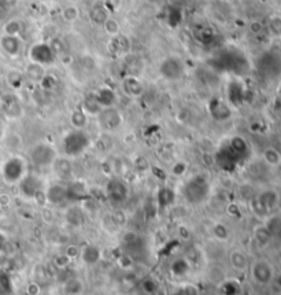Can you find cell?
Returning a JSON list of instances; mask_svg holds the SVG:
<instances>
[{
  "label": "cell",
  "mask_w": 281,
  "mask_h": 295,
  "mask_svg": "<svg viewBox=\"0 0 281 295\" xmlns=\"http://www.w3.org/2000/svg\"><path fill=\"white\" fill-rule=\"evenodd\" d=\"M3 217V209H1V206H0V218Z\"/></svg>",
  "instance_id": "60"
},
{
  "label": "cell",
  "mask_w": 281,
  "mask_h": 295,
  "mask_svg": "<svg viewBox=\"0 0 281 295\" xmlns=\"http://www.w3.org/2000/svg\"><path fill=\"white\" fill-rule=\"evenodd\" d=\"M48 43H50L51 50L54 51L56 58H63V56H66L67 47L66 44H65V41H63L61 37L55 36V37H52Z\"/></svg>",
  "instance_id": "38"
},
{
  "label": "cell",
  "mask_w": 281,
  "mask_h": 295,
  "mask_svg": "<svg viewBox=\"0 0 281 295\" xmlns=\"http://www.w3.org/2000/svg\"><path fill=\"white\" fill-rule=\"evenodd\" d=\"M158 72L167 81H177L185 74V63L180 56L169 55L160 61Z\"/></svg>",
  "instance_id": "7"
},
{
  "label": "cell",
  "mask_w": 281,
  "mask_h": 295,
  "mask_svg": "<svg viewBox=\"0 0 281 295\" xmlns=\"http://www.w3.org/2000/svg\"><path fill=\"white\" fill-rule=\"evenodd\" d=\"M7 245H8V240H7V236L1 231H0V253L6 250Z\"/></svg>",
  "instance_id": "54"
},
{
  "label": "cell",
  "mask_w": 281,
  "mask_h": 295,
  "mask_svg": "<svg viewBox=\"0 0 281 295\" xmlns=\"http://www.w3.org/2000/svg\"><path fill=\"white\" fill-rule=\"evenodd\" d=\"M259 73L268 78H273L281 73V55L268 51L259 56L258 59Z\"/></svg>",
  "instance_id": "11"
},
{
  "label": "cell",
  "mask_w": 281,
  "mask_h": 295,
  "mask_svg": "<svg viewBox=\"0 0 281 295\" xmlns=\"http://www.w3.org/2000/svg\"><path fill=\"white\" fill-rule=\"evenodd\" d=\"M169 3H170V6L174 7V8H181V7L187 3V0H169Z\"/></svg>",
  "instance_id": "56"
},
{
  "label": "cell",
  "mask_w": 281,
  "mask_h": 295,
  "mask_svg": "<svg viewBox=\"0 0 281 295\" xmlns=\"http://www.w3.org/2000/svg\"><path fill=\"white\" fill-rule=\"evenodd\" d=\"M191 271V264L188 261L187 258H176L174 261L171 262L170 265V272L173 276L176 278H184L187 276L188 273Z\"/></svg>",
  "instance_id": "30"
},
{
  "label": "cell",
  "mask_w": 281,
  "mask_h": 295,
  "mask_svg": "<svg viewBox=\"0 0 281 295\" xmlns=\"http://www.w3.org/2000/svg\"><path fill=\"white\" fill-rule=\"evenodd\" d=\"M0 173H1L4 183L14 185V184L19 183L21 178L28 173L26 172V163L21 156L12 155L1 163Z\"/></svg>",
  "instance_id": "5"
},
{
  "label": "cell",
  "mask_w": 281,
  "mask_h": 295,
  "mask_svg": "<svg viewBox=\"0 0 281 295\" xmlns=\"http://www.w3.org/2000/svg\"><path fill=\"white\" fill-rule=\"evenodd\" d=\"M102 28L105 29V32L110 37H114V36H118L121 33V26H120V22L117 21L116 18L109 17L106 19V22L102 25Z\"/></svg>",
  "instance_id": "42"
},
{
  "label": "cell",
  "mask_w": 281,
  "mask_h": 295,
  "mask_svg": "<svg viewBox=\"0 0 281 295\" xmlns=\"http://www.w3.org/2000/svg\"><path fill=\"white\" fill-rule=\"evenodd\" d=\"M276 283H277V286H280L281 287V273H279V275L276 276Z\"/></svg>",
  "instance_id": "58"
},
{
  "label": "cell",
  "mask_w": 281,
  "mask_h": 295,
  "mask_svg": "<svg viewBox=\"0 0 281 295\" xmlns=\"http://www.w3.org/2000/svg\"><path fill=\"white\" fill-rule=\"evenodd\" d=\"M3 138V121H1V117H0V139Z\"/></svg>",
  "instance_id": "59"
},
{
  "label": "cell",
  "mask_w": 281,
  "mask_h": 295,
  "mask_svg": "<svg viewBox=\"0 0 281 295\" xmlns=\"http://www.w3.org/2000/svg\"><path fill=\"white\" fill-rule=\"evenodd\" d=\"M247 161V158L242 155L236 148H233L229 142H225L224 145L220 146V148L215 151L214 162L218 169L224 172L232 173L235 172L237 166Z\"/></svg>",
  "instance_id": "4"
},
{
  "label": "cell",
  "mask_w": 281,
  "mask_h": 295,
  "mask_svg": "<svg viewBox=\"0 0 281 295\" xmlns=\"http://www.w3.org/2000/svg\"><path fill=\"white\" fill-rule=\"evenodd\" d=\"M122 91L131 98H140L144 94V84L139 76H125L122 78Z\"/></svg>",
  "instance_id": "21"
},
{
  "label": "cell",
  "mask_w": 281,
  "mask_h": 295,
  "mask_svg": "<svg viewBox=\"0 0 281 295\" xmlns=\"http://www.w3.org/2000/svg\"><path fill=\"white\" fill-rule=\"evenodd\" d=\"M251 276L258 284H269L273 279V269L266 261H255L251 267Z\"/></svg>",
  "instance_id": "20"
},
{
  "label": "cell",
  "mask_w": 281,
  "mask_h": 295,
  "mask_svg": "<svg viewBox=\"0 0 281 295\" xmlns=\"http://www.w3.org/2000/svg\"><path fill=\"white\" fill-rule=\"evenodd\" d=\"M246 87L239 78H232L226 85V98L228 105L233 107L242 106L246 101Z\"/></svg>",
  "instance_id": "13"
},
{
  "label": "cell",
  "mask_w": 281,
  "mask_h": 295,
  "mask_svg": "<svg viewBox=\"0 0 281 295\" xmlns=\"http://www.w3.org/2000/svg\"><path fill=\"white\" fill-rule=\"evenodd\" d=\"M17 4V0H0V7L3 8H11Z\"/></svg>",
  "instance_id": "55"
},
{
  "label": "cell",
  "mask_w": 281,
  "mask_h": 295,
  "mask_svg": "<svg viewBox=\"0 0 281 295\" xmlns=\"http://www.w3.org/2000/svg\"><path fill=\"white\" fill-rule=\"evenodd\" d=\"M96 118H98L99 127L105 132H114L117 129H120L122 121H124L121 112L116 106L103 107L99 114L96 116Z\"/></svg>",
  "instance_id": "9"
},
{
  "label": "cell",
  "mask_w": 281,
  "mask_h": 295,
  "mask_svg": "<svg viewBox=\"0 0 281 295\" xmlns=\"http://www.w3.org/2000/svg\"><path fill=\"white\" fill-rule=\"evenodd\" d=\"M62 19L67 23H72L74 21H77L80 17V10L77 6H66L61 12Z\"/></svg>",
  "instance_id": "44"
},
{
  "label": "cell",
  "mask_w": 281,
  "mask_h": 295,
  "mask_svg": "<svg viewBox=\"0 0 281 295\" xmlns=\"http://www.w3.org/2000/svg\"><path fill=\"white\" fill-rule=\"evenodd\" d=\"M19 192L22 195L23 198L26 199H39L41 195H44V191H43V180L37 176V174H30V173H26L21 181L17 184Z\"/></svg>",
  "instance_id": "8"
},
{
  "label": "cell",
  "mask_w": 281,
  "mask_h": 295,
  "mask_svg": "<svg viewBox=\"0 0 281 295\" xmlns=\"http://www.w3.org/2000/svg\"><path fill=\"white\" fill-rule=\"evenodd\" d=\"M70 261H72L70 257H67L66 254H59V256H56L54 258V265L58 268V271H61V269H65V268L69 267Z\"/></svg>",
  "instance_id": "50"
},
{
  "label": "cell",
  "mask_w": 281,
  "mask_h": 295,
  "mask_svg": "<svg viewBox=\"0 0 281 295\" xmlns=\"http://www.w3.org/2000/svg\"><path fill=\"white\" fill-rule=\"evenodd\" d=\"M45 70L44 66H41L39 63H33L30 62L28 66H26V70H25V77L29 78L30 81L33 83H41V80L44 78Z\"/></svg>",
  "instance_id": "31"
},
{
  "label": "cell",
  "mask_w": 281,
  "mask_h": 295,
  "mask_svg": "<svg viewBox=\"0 0 281 295\" xmlns=\"http://www.w3.org/2000/svg\"><path fill=\"white\" fill-rule=\"evenodd\" d=\"M45 201L51 205H62L67 202V189L65 184L52 183L45 189Z\"/></svg>",
  "instance_id": "18"
},
{
  "label": "cell",
  "mask_w": 281,
  "mask_h": 295,
  "mask_svg": "<svg viewBox=\"0 0 281 295\" xmlns=\"http://www.w3.org/2000/svg\"><path fill=\"white\" fill-rule=\"evenodd\" d=\"M254 238H255L257 243L261 247H264V246L268 245L270 240H272V235H270V232L265 225H261V227L255 228V231H254Z\"/></svg>",
  "instance_id": "40"
},
{
  "label": "cell",
  "mask_w": 281,
  "mask_h": 295,
  "mask_svg": "<svg viewBox=\"0 0 281 295\" xmlns=\"http://www.w3.org/2000/svg\"><path fill=\"white\" fill-rule=\"evenodd\" d=\"M109 17H110V14L106 10L103 4L94 6L92 7V10L89 11V19H91V22L95 23V25H99V26H102Z\"/></svg>",
  "instance_id": "34"
},
{
  "label": "cell",
  "mask_w": 281,
  "mask_h": 295,
  "mask_svg": "<svg viewBox=\"0 0 281 295\" xmlns=\"http://www.w3.org/2000/svg\"><path fill=\"white\" fill-rule=\"evenodd\" d=\"M80 257L85 265H96L102 260V251L98 246L95 245H85L80 251Z\"/></svg>",
  "instance_id": "27"
},
{
  "label": "cell",
  "mask_w": 281,
  "mask_h": 295,
  "mask_svg": "<svg viewBox=\"0 0 281 295\" xmlns=\"http://www.w3.org/2000/svg\"><path fill=\"white\" fill-rule=\"evenodd\" d=\"M173 295H202L200 290L192 283H187L181 286Z\"/></svg>",
  "instance_id": "46"
},
{
  "label": "cell",
  "mask_w": 281,
  "mask_h": 295,
  "mask_svg": "<svg viewBox=\"0 0 281 295\" xmlns=\"http://www.w3.org/2000/svg\"><path fill=\"white\" fill-rule=\"evenodd\" d=\"M65 221L74 228L83 227L85 223V212L83 207L78 206V203H72L65 212Z\"/></svg>",
  "instance_id": "22"
},
{
  "label": "cell",
  "mask_w": 281,
  "mask_h": 295,
  "mask_svg": "<svg viewBox=\"0 0 281 295\" xmlns=\"http://www.w3.org/2000/svg\"><path fill=\"white\" fill-rule=\"evenodd\" d=\"M94 96L102 107H111L116 106L117 103V94L116 91L110 87H100L94 92Z\"/></svg>",
  "instance_id": "24"
},
{
  "label": "cell",
  "mask_w": 281,
  "mask_h": 295,
  "mask_svg": "<svg viewBox=\"0 0 281 295\" xmlns=\"http://www.w3.org/2000/svg\"><path fill=\"white\" fill-rule=\"evenodd\" d=\"M88 114L84 112L81 107H78L70 114V124L74 129H84L88 125Z\"/></svg>",
  "instance_id": "32"
},
{
  "label": "cell",
  "mask_w": 281,
  "mask_h": 295,
  "mask_svg": "<svg viewBox=\"0 0 281 295\" xmlns=\"http://www.w3.org/2000/svg\"><path fill=\"white\" fill-rule=\"evenodd\" d=\"M28 55L30 62L39 63L44 67L52 65L56 59L54 51L51 50L50 43H45V41H39V43L30 45Z\"/></svg>",
  "instance_id": "10"
},
{
  "label": "cell",
  "mask_w": 281,
  "mask_h": 295,
  "mask_svg": "<svg viewBox=\"0 0 281 295\" xmlns=\"http://www.w3.org/2000/svg\"><path fill=\"white\" fill-rule=\"evenodd\" d=\"M0 48L10 58H17L21 55L23 48V41L21 36H11V34H1L0 36Z\"/></svg>",
  "instance_id": "15"
},
{
  "label": "cell",
  "mask_w": 281,
  "mask_h": 295,
  "mask_svg": "<svg viewBox=\"0 0 281 295\" xmlns=\"http://www.w3.org/2000/svg\"><path fill=\"white\" fill-rule=\"evenodd\" d=\"M131 50V40L125 34H118L114 37H110V51L114 55H128Z\"/></svg>",
  "instance_id": "26"
},
{
  "label": "cell",
  "mask_w": 281,
  "mask_h": 295,
  "mask_svg": "<svg viewBox=\"0 0 281 295\" xmlns=\"http://www.w3.org/2000/svg\"><path fill=\"white\" fill-rule=\"evenodd\" d=\"M105 8L109 11V14H114L117 10H120V7L122 4V0H103L102 3Z\"/></svg>",
  "instance_id": "52"
},
{
  "label": "cell",
  "mask_w": 281,
  "mask_h": 295,
  "mask_svg": "<svg viewBox=\"0 0 281 295\" xmlns=\"http://www.w3.org/2000/svg\"><path fill=\"white\" fill-rule=\"evenodd\" d=\"M214 67L220 72H229L236 76H242L248 70L246 56L237 50L221 51L214 59Z\"/></svg>",
  "instance_id": "2"
},
{
  "label": "cell",
  "mask_w": 281,
  "mask_h": 295,
  "mask_svg": "<svg viewBox=\"0 0 281 295\" xmlns=\"http://www.w3.org/2000/svg\"><path fill=\"white\" fill-rule=\"evenodd\" d=\"M7 81H8L11 88H21L23 83V74H21L19 72H10L8 73V76H7Z\"/></svg>",
  "instance_id": "47"
},
{
  "label": "cell",
  "mask_w": 281,
  "mask_h": 295,
  "mask_svg": "<svg viewBox=\"0 0 281 295\" xmlns=\"http://www.w3.org/2000/svg\"><path fill=\"white\" fill-rule=\"evenodd\" d=\"M229 261H231V265L236 271H246L248 268V258L247 256L240 250H233L231 251L229 254Z\"/></svg>",
  "instance_id": "33"
},
{
  "label": "cell",
  "mask_w": 281,
  "mask_h": 295,
  "mask_svg": "<svg viewBox=\"0 0 281 295\" xmlns=\"http://www.w3.org/2000/svg\"><path fill=\"white\" fill-rule=\"evenodd\" d=\"M122 246L127 250L128 254L135 256L139 254L140 251L144 250V239L135 231H128L122 236Z\"/></svg>",
  "instance_id": "19"
},
{
  "label": "cell",
  "mask_w": 281,
  "mask_h": 295,
  "mask_svg": "<svg viewBox=\"0 0 281 295\" xmlns=\"http://www.w3.org/2000/svg\"><path fill=\"white\" fill-rule=\"evenodd\" d=\"M272 235V238H280L281 239V217L280 216H272L265 225Z\"/></svg>",
  "instance_id": "39"
},
{
  "label": "cell",
  "mask_w": 281,
  "mask_h": 295,
  "mask_svg": "<svg viewBox=\"0 0 281 295\" xmlns=\"http://www.w3.org/2000/svg\"><path fill=\"white\" fill-rule=\"evenodd\" d=\"M62 289L66 295H80L84 291V283L81 279L72 276L62 283Z\"/></svg>",
  "instance_id": "29"
},
{
  "label": "cell",
  "mask_w": 281,
  "mask_h": 295,
  "mask_svg": "<svg viewBox=\"0 0 281 295\" xmlns=\"http://www.w3.org/2000/svg\"><path fill=\"white\" fill-rule=\"evenodd\" d=\"M25 25L21 19H10L8 22L4 25V34H11V36H21L23 32Z\"/></svg>",
  "instance_id": "37"
},
{
  "label": "cell",
  "mask_w": 281,
  "mask_h": 295,
  "mask_svg": "<svg viewBox=\"0 0 281 295\" xmlns=\"http://www.w3.org/2000/svg\"><path fill=\"white\" fill-rule=\"evenodd\" d=\"M89 145H91V140L84 129L73 128L72 131L63 135L61 142L62 151L67 158H76V156L83 155L84 152L88 150Z\"/></svg>",
  "instance_id": "3"
},
{
  "label": "cell",
  "mask_w": 281,
  "mask_h": 295,
  "mask_svg": "<svg viewBox=\"0 0 281 295\" xmlns=\"http://www.w3.org/2000/svg\"><path fill=\"white\" fill-rule=\"evenodd\" d=\"M220 291L221 295H237V293H239V286L233 280H229V282H225V283L221 286Z\"/></svg>",
  "instance_id": "49"
},
{
  "label": "cell",
  "mask_w": 281,
  "mask_h": 295,
  "mask_svg": "<svg viewBox=\"0 0 281 295\" xmlns=\"http://www.w3.org/2000/svg\"><path fill=\"white\" fill-rule=\"evenodd\" d=\"M106 195L111 202L121 205L129 198V187L122 178L113 177L106 184Z\"/></svg>",
  "instance_id": "12"
},
{
  "label": "cell",
  "mask_w": 281,
  "mask_h": 295,
  "mask_svg": "<svg viewBox=\"0 0 281 295\" xmlns=\"http://www.w3.org/2000/svg\"><path fill=\"white\" fill-rule=\"evenodd\" d=\"M0 105H1V112L8 118H19L22 116V105L17 95L6 94L4 96H1Z\"/></svg>",
  "instance_id": "16"
},
{
  "label": "cell",
  "mask_w": 281,
  "mask_h": 295,
  "mask_svg": "<svg viewBox=\"0 0 281 295\" xmlns=\"http://www.w3.org/2000/svg\"><path fill=\"white\" fill-rule=\"evenodd\" d=\"M81 109H83L84 112L87 113L88 116H98L103 107L100 106L99 103H98V101H96V98L94 96V94H89L84 98Z\"/></svg>",
  "instance_id": "35"
},
{
  "label": "cell",
  "mask_w": 281,
  "mask_h": 295,
  "mask_svg": "<svg viewBox=\"0 0 281 295\" xmlns=\"http://www.w3.org/2000/svg\"><path fill=\"white\" fill-rule=\"evenodd\" d=\"M140 287L145 295H156L159 291V284L156 283L154 278H145L144 280H141Z\"/></svg>",
  "instance_id": "41"
},
{
  "label": "cell",
  "mask_w": 281,
  "mask_h": 295,
  "mask_svg": "<svg viewBox=\"0 0 281 295\" xmlns=\"http://www.w3.org/2000/svg\"><path fill=\"white\" fill-rule=\"evenodd\" d=\"M14 293V284H12L11 276L0 269V295H12Z\"/></svg>",
  "instance_id": "36"
},
{
  "label": "cell",
  "mask_w": 281,
  "mask_h": 295,
  "mask_svg": "<svg viewBox=\"0 0 281 295\" xmlns=\"http://www.w3.org/2000/svg\"><path fill=\"white\" fill-rule=\"evenodd\" d=\"M269 29L275 36H281V17L275 15V17L270 18Z\"/></svg>",
  "instance_id": "51"
},
{
  "label": "cell",
  "mask_w": 281,
  "mask_h": 295,
  "mask_svg": "<svg viewBox=\"0 0 281 295\" xmlns=\"http://www.w3.org/2000/svg\"><path fill=\"white\" fill-rule=\"evenodd\" d=\"M182 196L188 205L200 206L207 201L211 194V184L209 178L202 173H198L192 177H189L182 185Z\"/></svg>",
  "instance_id": "1"
},
{
  "label": "cell",
  "mask_w": 281,
  "mask_h": 295,
  "mask_svg": "<svg viewBox=\"0 0 281 295\" xmlns=\"http://www.w3.org/2000/svg\"><path fill=\"white\" fill-rule=\"evenodd\" d=\"M277 203H279V195L272 189L264 191L262 194H259L258 199H257V205L265 213L272 212L277 206Z\"/></svg>",
  "instance_id": "25"
},
{
  "label": "cell",
  "mask_w": 281,
  "mask_h": 295,
  "mask_svg": "<svg viewBox=\"0 0 281 295\" xmlns=\"http://www.w3.org/2000/svg\"><path fill=\"white\" fill-rule=\"evenodd\" d=\"M67 189V202L69 203H78L89 198V189L85 181L74 180L66 185Z\"/></svg>",
  "instance_id": "17"
},
{
  "label": "cell",
  "mask_w": 281,
  "mask_h": 295,
  "mask_svg": "<svg viewBox=\"0 0 281 295\" xmlns=\"http://www.w3.org/2000/svg\"><path fill=\"white\" fill-rule=\"evenodd\" d=\"M207 112L210 117L217 123H224L232 117L231 106L220 98H211L207 103Z\"/></svg>",
  "instance_id": "14"
},
{
  "label": "cell",
  "mask_w": 281,
  "mask_h": 295,
  "mask_svg": "<svg viewBox=\"0 0 281 295\" xmlns=\"http://www.w3.org/2000/svg\"><path fill=\"white\" fill-rule=\"evenodd\" d=\"M52 169L55 170L56 176L61 178L70 177L73 173V165L67 156H65V158H56L54 163H52Z\"/></svg>",
  "instance_id": "28"
},
{
  "label": "cell",
  "mask_w": 281,
  "mask_h": 295,
  "mask_svg": "<svg viewBox=\"0 0 281 295\" xmlns=\"http://www.w3.org/2000/svg\"><path fill=\"white\" fill-rule=\"evenodd\" d=\"M26 295H40L39 283L29 284L28 289H26Z\"/></svg>",
  "instance_id": "53"
},
{
  "label": "cell",
  "mask_w": 281,
  "mask_h": 295,
  "mask_svg": "<svg viewBox=\"0 0 281 295\" xmlns=\"http://www.w3.org/2000/svg\"><path fill=\"white\" fill-rule=\"evenodd\" d=\"M250 29H251V32H253V33L257 34L262 30V25H261L259 22H253L251 23V26H250Z\"/></svg>",
  "instance_id": "57"
},
{
  "label": "cell",
  "mask_w": 281,
  "mask_h": 295,
  "mask_svg": "<svg viewBox=\"0 0 281 295\" xmlns=\"http://www.w3.org/2000/svg\"><path fill=\"white\" fill-rule=\"evenodd\" d=\"M176 202V191L170 187H160L156 192V206L159 212H163L166 209L174 205Z\"/></svg>",
  "instance_id": "23"
},
{
  "label": "cell",
  "mask_w": 281,
  "mask_h": 295,
  "mask_svg": "<svg viewBox=\"0 0 281 295\" xmlns=\"http://www.w3.org/2000/svg\"><path fill=\"white\" fill-rule=\"evenodd\" d=\"M29 156L33 165L37 167H48L52 166V163L58 158L55 147L47 142H40L30 148Z\"/></svg>",
  "instance_id": "6"
},
{
  "label": "cell",
  "mask_w": 281,
  "mask_h": 295,
  "mask_svg": "<svg viewBox=\"0 0 281 295\" xmlns=\"http://www.w3.org/2000/svg\"><path fill=\"white\" fill-rule=\"evenodd\" d=\"M188 170V163L185 161H176L170 167V173L176 177H182Z\"/></svg>",
  "instance_id": "48"
},
{
  "label": "cell",
  "mask_w": 281,
  "mask_h": 295,
  "mask_svg": "<svg viewBox=\"0 0 281 295\" xmlns=\"http://www.w3.org/2000/svg\"><path fill=\"white\" fill-rule=\"evenodd\" d=\"M211 234L214 236L215 239L220 240V242H225V240L229 239V229L226 227L225 224L222 223H215L211 228Z\"/></svg>",
  "instance_id": "43"
},
{
  "label": "cell",
  "mask_w": 281,
  "mask_h": 295,
  "mask_svg": "<svg viewBox=\"0 0 281 295\" xmlns=\"http://www.w3.org/2000/svg\"><path fill=\"white\" fill-rule=\"evenodd\" d=\"M264 159L270 166H277V165H280L281 155L276 148H266L264 151Z\"/></svg>",
  "instance_id": "45"
}]
</instances>
